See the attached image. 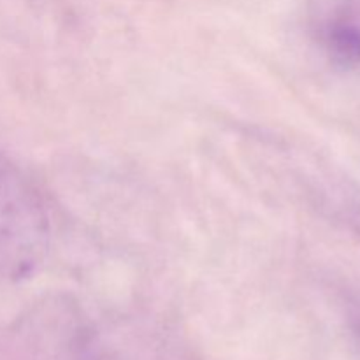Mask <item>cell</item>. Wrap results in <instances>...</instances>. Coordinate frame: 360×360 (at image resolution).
Wrapping results in <instances>:
<instances>
[{"label": "cell", "instance_id": "obj_1", "mask_svg": "<svg viewBox=\"0 0 360 360\" xmlns=\"http://www.w3.org/2000/svg\"><path fill=\"white\" fill-rule=\"evenodd\" d=\"M51 224L37 185L0 151V281L32 278L46 260Z\"/></svg>", "mask_w": 360, "mask_h": 360}, {"label": "cell", "instance_id": "obj_2", "mask_svg": "<svg viewBox=\"0 0 360 360\" xmlns=\"http://www.w3.org/2000/svg\"><path fill=\"white\" fill-rule=\"evenodd\" d=\"M320 44L330 62L343 69H360V18L338 14L320 27Z\"/></svg>", "mask_w": 360, "mask_h": 360}]
</instances>
